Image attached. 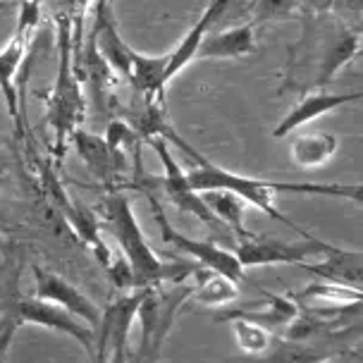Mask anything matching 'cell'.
Returning a JSON list of instances; mask_svg holds the SVG:
<instances>
[{
	"label": "cell",
	"instance_id": "cell-12",
	"mask_svg": "<svg viewBox=\"0 0 363 363\" xmlns=\"http://www.w3.org/2000/svg\"><path fill=\"white\" fill-rule=\"evenodd\" d=\"M69 141L74 144L77 155L84 160L89 172L103 184H108L110 189H118V179L125 170V153L110 148L103 136L84 132V129H74Z\"/></svg>",
	"mask_w": 363,
	"mask_h": 363
},
{
	"label": "cell",
	"instance_id": "cell-17",
	"mask_svg": "<svg viewBox=\"0 0 363 363\" xmlns=\"http://www.w3.org/2000/svg\"><path fill=\"white\" fill-rule=\"evenodd\" d=\"M165 55H144L136 53L132 55V69H129V84L134 86L136 94L141 96L151 106H165Z\"/></svg>",
	"mask_w": 363,
	"mask_h": 363
},
{
	"label": "cell",
	"instance_id": "cell-4",
	"mask_svg": "<svg viewBox=\"0 0 363 363\" xmlns=\"http://www.w3.org/2000/svg\"><path fill=\"white\" fill-rule=\"evenodd\" d=\"M148 144L153 146V151L158 153L160 163H163V174H160V177L141 174V182H132V186H139V184L160 186V189L167 194L170 203L179 213H189V216H194L199 223H203L206 227H211V230L218 232V235H220V232H225L227 227L220 223L216 216H213V211L206 206L201 191H196L189 184V177H186V172L179 167L177 160L172 158L170 148H167V141L163 139V136H148Z\"/></svg>",
	"mask_w": 363,
	"mask_h": 363
},
{
	"label": "cell",
	"instance_id": "cell-21",
	"mask_svg": "<svg viewBox=\"0 0 363 363\" xmlns=\"http://www.w3.org/2000/svg\"><path fill=\"white\" fill-rule=\"evenodd\" d=\"M337 153V136L333 134H303L296 136L289 146V155L299 167L313 170V167L328 165Z\"/></svg>",
	"mask_w": 363,
	"mask_h": 363
},
{
	"label": "cell",
	"instance_id": "cell-22",
	"mask_svg": "<svg viewBox=\"0 0 363 363\" xmlns=\"http://www.w3.org/2000/svg\"><path fill=\"white\" fill-rule=\"evenodd\" d=\"M361 50V31H345L337 43L330 48V53L323 62L320 72H318V79H315V86H325V84L333 79V74H337L342 69V65H347L349 60H354Z\"/></svg>",
	"mask_w": 363,
	"mask_h": 363
},
{
	"label": "cell",
	"instance_id": "cell-20",
	"mask_svg": "<svg viewBox=\"0 0 363 363\" xmlns=\"http://www.w3.org/2000/svg\"><path fill=\"white\" fill-rule=\"evenodd\" d=\"M201 196H203L206 206L213 211V216L225 227H230V235H235L237 242L239 239L254 237V232H249L244 225L246 206H249L244 199H239L237 194H232V191H203Z\"/></svg>",
	"mask_w": 363,
	"mask_h": 363
},
{
	"label": "cell",
	"instance_id": "cell-28",
	"mask_svg": "<svg viewBox=\"0 0 363 363\" xmlns=\"http://www.w3.org/2000/svg\"><path fill=\"white\" fill-rule=\"evenodd\" d=\"M347 359H359V352H352V354H347V356H328V359H323V361H318V363H342Z\"/></svg>",
	"mask_w": 363,
	"mask_h": 363
},
{
	"label": "cell",
	"instance_id": "cell-16",
	"mask_svg": "<svg viewBox=\"0 0 363 363\" xmlns=\"http://www.w3.org/2000/svg\"><path fill=\"white\" fill-rule=\"evenodd\" d=\"M232 0H213V3L208 5V8L203 10V15L199 17V22L194 24V27L186 31V36L182 38V41L177 43V48L170 50L167 53V65H165V84L172 82V77H177L182 69L189 65L194 57H196V50L201 41H203V36L208 34L211 24L216 22V19L223 15V12L227 10V5H230Z\"/></svg>",
	"mask_w": 363,
	"mask_h": 363
},
{
	"label": "cell",
	"instance_id": "cell-8",
	"mask_svg": "<svg viewBox=\"0 0 363 363\" xmlns=\"http://www.w3.org/2000/svg\"><path fill=\"white\" fill-rule=\"evenodd\" d=\"M333 244L318 237H303L301 242H280L268 237L239 239L235 246V256L242 268H263V265H299L311 256H325Z\"/></svg>",
	"mask_w": 363,
	"mask_h": 363
},
{
	"label": "cell",
	"instance_id": "cell-14",
	"mask_svg": "<svg viewBox=\"0 0 363 363\" xmlns=\"http://www.w3.org/2000/svg\"><path fill=\"white\" fill-rule=\"evenodd\" d=\"M361 96H363L361 91H354V94H328V91H320V94L303 96V99L280 120V125L272 129V139H282V136H287L294 132V129L308 125V122H313L315 118H320V115H328L342 106L361 101Z\"/></svg>",
	"mask_w": 363,
	"mask_h": 363
},
{
	"label": "cell",
	"instance_id": "cell-2",
	"mask_svg": "<svg viewBox=\"0 0 363 363\" xmlns=\"http://www.w3.org/2000/svg\"><path fill=\"white\" fill-rule=\"evenodd\" d=\"M103 218L110 235L120 246V256L125 258L132 272L134 289H155L160 284H182L191 277L194 265L186 263H167L155 256L148 239L141 230L139 220L132 211V201L120 189H110L103 199Z\"/></svg>",
	"mask_w": 363,
	"mask_h": 363
},
{
	"label": "cell",
	"instance_id": "cell-10",
	"mask_svg": "<svg viewBox=\"0 0 363 363\" xmlns=\"http://www.w3.org/2000/svg\"><path fill=\"white\" fill-rule=\"evenodd\" d=\"M31 275H34V296L36 299L62 306L65 311H69V313H74L77 318H82L89 328H94V330L101 328L103 311L96 306V303L91 301L77 284L65 280V277L57 275V272L38 268V265L31 268Z\"/></svg>",
	"mask_w": 363,
	"mask_h": 363
},
{
	"label": "cell",
	"instance_id": "cell-18",
	"mask_svg": "<svg viewBox=\"0 0 363 363\" xmlns=\"http://www.w3.org/2000/svg\"><path fill=\"white\" fill-rule=\"evenodd\" d=\"M256 50L254 24H239V27L218 31V34H206L201 41L196 57L206 60H230V57H244Z\"/></svg>",
	"mask_w": 363,
	"mask_h": 363
},
{
	"label": "cell",
	"instance_id": "cell-3",
	"mask_svg": "<svg viewBox=\"0 0 363 363\" xmlns=\"http://www.w3.org/2000/svg\"><path fill=\"white\" fill-rule=\"evenodd\" d=\"M79 17H77V34L72 29V12H62L57 22V79L55 86L45 96L48 106V125L55 136V151L62 155V151L69 144V136L74 129H79L86 115V101L82 94V84L77 79L74 67V50L79 48Z\"/></svg>",
	"mask_w": 363,
	"mask_h": 363
},
{
	"label": "cell",
	"instance_id": "cell-19",
	"mask_svg": "<svg viewBox=\"0 0 363 363\" xmlns=\"http://www.w3.org/2000/svg\"><path fill=\"white\" fill-rule=\"evenodd\" d=\"M191 277L196 280V284L189 291V299L196 303L211 308H223L227 303H232L239 294V284L230 277L220 275L216 270L208 268H194Z\"/></svg>",
	"mask_w": 363,
	"mask_h": 363
},
{
	"label": "cell",
	"instance_id": "cell-23",
	"mask_svg": "<svg viewBox=\"0 0 363 363\" xmlns=\"http://www.w3.org/2000/svg\"><path fill=\"white\" fill-rule=\"evenodd\" d=\"M225 320L232 325V333H235L237 347L242 349V354H246V356L268 352V349L275 345V340H277L275 333H270V330L256 325V323L244 320V318H225Z\"/></svg>",
	"mask_w": 363,
	"mask_h": 363
},
{
	"label": "cell",
	"instance_id": "cell-1",
	"mask_svg": "<svg viewBox=\"0 0 363 363\" xmlns=\"http://www.w3.org/2000/svg\"><path fill=\"white\" fill-rule=\"evenodd\" d=\"M165 141H172L179 151H184L189 158L196 163L194 170L186 172L189 177V184L196 191H232L237 194L239 199H244L249 206H254L261 213H265L268 218L277 220V223L287 225L289 230L299 232L301 237H313L311 232L303 230L301 225H296L294 220L282 216L275 206V196L277 194H306V196H335V199H349L354 203H361L363 199V186L361 184H315V182H272V179H263V177H251V174H242V172H232L227 167L216 165L213 160L203 158L196 148H191L182 136L174 132L170 125L163 127L160 132Z\"/></svg>",
	"mask_w": 363,
	"mask_h": 363
},
{
	"label": "cell",
	"instance_id": "cell-11",
	"mask_svg": "<svg viewBox=\"0 0 363 363\" xmlns=\"http://www.w3.org/2000/svg\"><path fill=\"white\" fill-rule=\"evenodd\" d=\"M352 352H359V345L347 349V340H330L323 345L320 340L313 342H294V340H280L277 337L275 345L268 352L254 354V356H239V359H230L223 363H318L328 356H347Z\"/></svg>",
	"mask_w": 363,
	"mask_h": 363
},
{
	"label": "cell",
	"instance_id": "cell-25",
	"mask_svg": "<svg viewBox=\"0 0 363 363\" xmlns=\"http://www.w3.org/2000/svg\"><path fill=\"white\" fill-rule=\"evenodd\" d=\"M299 8V0H254V15L258 22L265 19H284Z\"/></svg>",
	"mask_w": 363,
	"mask_h": 363
},
{
	"label": "cell",
	"instance_id": "cell-6",
	"mask_svg": "<svg viewBox=\"0 0 363 363\" xmlns=\"http://www.w3.org/2000/svg\"><path fill=\"white\" fill-rule=\"evenodd\" d=\"M38 174H41L43 191L48 194L50 201H53V206L57 208V213H60V218L65 220V225H67L69 230L79 237L82 244H86L89 249L94 251L96 258L103 263V268H108V265L113 263L115 254H113V249L106 244V239H103L96 216L69 196V191L65 189V184L60 182V177L55 174L53 165H50V163L38 160Z\"/></svg>",
	"mask_w": 363,
	"mask_h": 363
},
{
	"label": "cell",
	"instance_id": "cell-29",
	"mask_svg": "<svg viewBox=\"0 0 363 363\" xmlns=\"http://www.w3.org/2000/svg\"><path fill=\"white\" fill-rule=\"evenodd\" d=\"M5 172H8V158H5V153L0 151V177H3Z\"/></svg>",
	"mask_w": 363,
	"mask_h": 363
},
{
	"label": "cell",
	"instance_id": "cell-7",
	"mask_svg": "<svg viewBox=\"0 0 363 363\" xmlns=\"http://www.w3.org/2000/svg\"><path fill=\"white\" fill-rule=\"evenodd\" d=\"M41 10L36 0H19V19L17 29L3 50H0V94L8 106L10 120L15 125V132H22V113H19V91H17V74L27 57L31 36L38 27Z\"/></svg>",
	"mask_w": 363,
	"mask_h": 363
},
{
	"label": "cell",
	"instance_id": "cell-15",
	"mask_svg": "<svg viewBox=\"0 0 363 363\" xmlns=\"http://www.w3.org/2000/svg\"><path fill=\"white\" fill-rule=\"evenodd\" d=\"M296 268H303V270L313 272V275L323 277V280H328V282H337V284H347V287L361 289L363 254H361V251L333 246V249L325 254V261H323V263L301 261Z\"/></svg>",
	"mask_w": 363,
	"mask_h": 363
},
{
	"label": "cell",
	"instance_id": "cell-5",
	"mask_svg": "<svg viewBox=\"0 0 363 363\" xmlns=\"http://www.w3.org/2000/svg\"><path fill=\"white\" fill-rule=\"evenodd\" d=\"M136 189H141V194H144L146 201H148V206H151L155 225H158L160 237H163L165 244H170L172 249L182 251V254L191 256L194 261H196L199 265H203V268L216 270V272H220V275L230 277V280H235L237 284L244 280V268H242V263L237 261L235 251L223 249V246L213 244V242H208V239H191V237H186L184 232H179L177 227H172L165 208L160 206L158 196L153 194V186L139 184Z\"/></svg>",
	"mask_w": 363,
	"mask_h": 363
},
{
	"label": "cell",
	"instance_id": "cell-24",
	"mask_svg": "<svg viewBox=\"0 0 363 363\" xmlns=\"http://www.w3.org/2000/svg\"><path fill=\"white\" fill-rule=\"evenodd\" d=\"M294 299H315V301H325L330 306H361V289L347 287V284H337V282H315L308 284L306 289H301L299 294H291Z\"/></svg>",
	"mask_w": 363,
	"mask_h": 363
},
{
	"label": "cell",
	"instance_id": "cell-26",
	"mask_svg": "<svg viewBox=\"0 0 363 363\" xmlns=\"http://www.w3.org/2000/svg\"><path fill=\"white\" fill-rule=\"evenodd\" d=\"M299 8L306 12V15H325L335 8V0H299Z\"/></svg>",
	"mask_w": 363,
	"mask_h": 363
},
{
	"label": "cell",
	"instance_id": "cell-27",
	"mask_svg": "<svg viewBox=\"0 0 363 363\" xmlns=\"http://www.w3.org/2000/svg\"><path fill=\"white\" fill-rule=\"evenodd\" d=\"M65 3H67L69 12H74V10H79V12H82L89 3H103V0H65Z\"/></svg>",
	"mask_w": 363,
	"mask_h": 363
},
{
	"label": "cell",
	"instance_id": "cell-13",
	"mask_svg": "<svg viewBox=\"0 0 363 363\" xmlns=\"http://www.w3.org/2000/svg\"><path fill=\"white\" fill-rule=\"evenodd\" d=\"M96 17L99 19H96L91 41H94L96 50H99V55L103 57V62L110 67V72L127 79L129 69H132L134 48L129 43H125V38L120 36L115 17H113V12H110V0L96 3Z\"/></svg>",
	"mask_w": 363,
	"mask_h": 363
},
{
	"label": "cell",
	"instance_id": "cell-9",
	"mask_svg": "<svg viewBox=\"0 0 363 363\" xmlns=\"http://www.w3.org/2000/svg\"><path fill=\"white\" fill-rule=\"evenodd\" d=\"M15 318L17 323H29V325L45 328L50 333L69 337L86 352L91 363L96 361V330L89 328L82 318L65 311L62 306L36 299V296H27V299H19L15 303Z\"/></svg>",
	"mask_w": 363,
	"mask_h": 363
}]
</instances>
